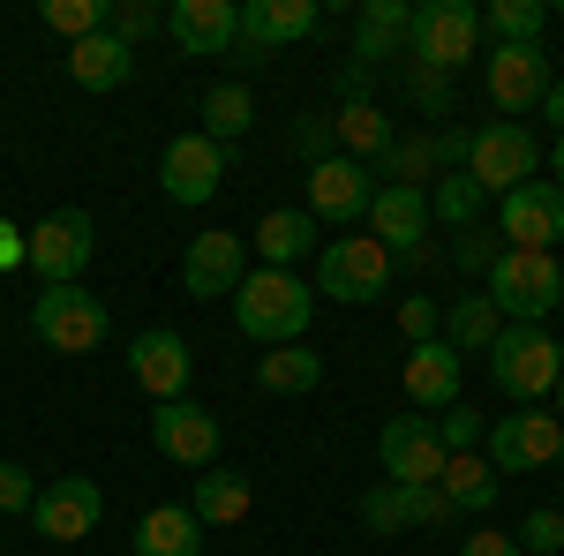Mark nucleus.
Masks as SVG:
<instances>
[{
    "instance_id": "6",
    "label": "nucleus",
    "mask_w": 564,
    "mask_h": 556,
    "mask_svg": "<svg viewBox=\"0 0 564 556\" xmlns=\"http://www.w3.org/2000/svg\"><path fill=\"white\" fill-rule=\"evenodd\" d=\"M106 301L90 286H39L31 294V339L53 346V353H98L106 346Z\"/></svg>"
},
{
    "instance_id": "3",
    "label": "nucleus",
    "mask_w": 564,
    "mask_h": 556,
    "mask_svg": "<svg viewBox=\"0 0 564 556\" xmlns=\"http://www.w3.org/2000/svg\"><path fill=\"white\" fill-rule=\"evenodd\" d=\"M489 301H497V316H512V324H542L550 308H564V263L542 257V249H505V257L489 263Z\"/></svg>"
},
{
    "instance_id": "29",
    "label": "nucleus",
    "mask_w": 564,
    "mask_h": 556,
    "mask_svg": "<svg viewBox=\"0 0 564 556\" xmlns=\"http://www.w3.org/2000/svg\"><path fill=\"white\" fill-rule=\"evenodd\" d=\"M436 489L452 497V512H459V519H467V512H481V519H489V504L505 497V473L489 467V459H475V451H459V459H444Z\"/></svg>"
},
{
    "instance_id": "24",
    "label": "nucleus",
    "mask_w": 564,
    "mask_h": 556,
    "mask_svg": "<svg viewBox=\"0 0 564 556\" xmlns=\"http://www.w3.org/2000/svg\"><path fill=\"white\" fill-rule=\"evenodd\" d=\"M129 76H135V53L113 39V31L68 45V84H76V90H121Z\"/></svg>"
},
{
    "instance_id": "35",
    "label": "nucleus",
    "mask_w": 564,
    "mask_h": 556,
    "mask_svg": "<svg viewBox=\"0 0 564 556\" xmlns=\"http://www.w3.org/2000/svg\"><path fill=\"white\" fill-rule=\"evenodd\" d=\"M481 204H489V196H481V188L467 181V173H444V181L430 188V218H444L452 233H467V226L481 218Z\"/></svg>"
},
{
    "instance_id": "54",
    "label": "nucleus",
    "mask_w": 564,
    "mask_h": 556,
    "mask_svg": "<svg viewBox=\"0 0 564 556\" xmlns=\"http://www.w3.org/2000/svg\"><path fill=\"white\" fill-rule=\"evenodd\" d=\"M557 15H564V8H557Z\"/></svg>"
},
{
    "instance_id": "2",
    "label": "nucleus",
    "mask_w": 564,
    "mask_h": 556,
    "mask_svg": "<svg viewBox=\"0 0 564 556\" xmlns=\"http://www.w3.org/2000/svg\"><path fill=\"white\" fill-rule=\"evenodd\" d=\"M557 361H564V339H550L542 324H505L497 346H489V384L505 399H520V406H550Z\"/></svg>"
},
{
    "instance_id": "38",
    "label": "nucleus",
    "mask_w": 564,
    "mask_h": 556,
    "mask_svg": "<svg viewBox=\"0 0 564 556\" xmlns=\"http://www.w3.org/2000/svg\"><path fill=\"white\" fill-rule=\"evenodd\" d=\"M361 526L369 534H406V489L399 481H377V489H361Z\"/></svg>"
},
{
    "instance_id": "37",
    "label": "nucleus",
    "mask_w": 564,
    "mask_h": 556,
    "mask_svg": "<svg viewBox=\"0 0 564 556\" xmlns=\"http://www.w3.org/2000/svg\"><path fill=\"white\" fill-rule=\"evenodd\" d=\"M106 31L135 53V39H151V31H166V8L159 0H106Z\"/></svg>"
},
{
    "instance_id": "42",
    "label": "nucleus",
    "mask_w": 564,
    "mask_h": 556,
    "mask_svg": "<svg viewBox=\"0 0 564 556\" xmlns=\"http://www.w3.org/2000/svg\"><path fill=\"white\" fill-rule=\"evenodd\" d=\"M505 257V241H489L481 226H467V233H452V263L467 271V279H489V263Z\"/></svg>"
},
{
    "instance_id": "50",
    "label": "nucleus",
    "mask_w": 564,
    "mask_h": 556,
    "mask_svg": "<svg viewBox=\"0 0 564 556\" xmlns=\"http://www.w3.org/2000/svg\"><path fill=\"white\" fill-rule=\"evenodd\" d=\"M15 263H23V233L0 218V271H15Z\"/></svg>"
},
{
    "instance_id": "40",
    "label": "nucleus",
    "mask_w": 564,
    "mask_h": 556,
    "mask_svg": "<svg viewBox=\"0 0 564 556\" xmlns=\"http://www.w3.org/2000/svg\"><path fill=\"white\" fill-rule=\"evenodd\" d=\"M286 143H294V159H302V166H324V159H339V135H332V113H302Z\"/></svg>"
},
{
    "instance_id": "34",
    "label": "nucleus",
    "mask_w": 564,
    "mask_h": 556,
    "mask_svg": "<svg viewBox=\"0 0 564 556\" xmlns=\"http://www.w3.org/2000/svg\"><path fill=\"white\" fill-rule=\"evenodd\" d=\"M542 15H550L542 0H489L481 8V31L497 45H542Z\"/></svg>"
},
{
    "instance_id": "15",
    "label": "nucleus",
    "mask_w": 564,
    "mask_h": 556,
    "mask_svg": "<svg viewBox=\"0 0 564 556\" xmlns=\"http://www.w3.org/2000/svg\"><path fill=\"white\" fill-rule=\"evenodd\" d=\"M218 181H226V151H218L204 129L166 143V159H159V188H166V204L196 211V204H212V196H218Z\"/></svg>"
},
{
    "instance_id": "47",
    "label": "nucleus",
    "mask_w": 564,
    "mask_h": 556,
    "mask_svg": "<svg viewBox=\"0 0 564 556\" xmlns=\"http://www.w3.org/2000/svg\"><path fill=\"white\" fill-rule=\"evenodd\" d=\"M31 497H39V481L15 467V459H0V512H31Z\"/></svg>"
},
{
    "instance_id": "22",
    "label": "nucleus",
    "mask_w": 564,
    "mask_h": 556,
    "mask_svg": "<svg viewBox=\"0 0 564 556\" xmlns=\"http://www.w3.org/2000/svg\"><path fill=\"white\" fill-rule=\"evenodd\" d=\"M399 384L414 406H459V353L444 339H422L406 353V369H399Z\"/></svg>"
},
{
    "instance_id": "13",
    "label": "nucleus",
    "mask_w": 564,
    "mask_h": 556,
    "mask_svg": "<svg viewBox=\"0 0 564 556\" xmlns=\"http://www.w3.org/2000/svg\"><path fill=\"white\" fill-rule=\"evenodd\" d=\"M98 519H106V489H98L90 473L39 481V497H31V526H39V542H84V534H98Z\"/></svg>"
},
{
    "instance_id": "43",
    "label": "nucleus",
    "mask_w": 564,
    "mask_h": 556,
    "mask_svg": "<svg viewBox=\"0 0 564 556\" xmlns=\"http://www.w3.org/2000/svg\"><path fill=\"white\" fill-rule=\"evenodd\" d=\"M399 489H406V481H399ZM452 497H444V489H436V481H414V489H406V526H452Z\"/></svg>"
},
{
    "instance_id": "8",
    "label": "nucleus",
    "mask_w": 564,
    "mask_h": 556,
    "mask_svg": "<svg viewBox=\"0 0 564 556\" xmlns=\"http://www.w3.org/2000/svg\"><path fill=\"white\" fill-rule=\"evenodd\" d=\"M90 249H98V226H90V211H76V204L39 218V226L23 233V263L39 271V286H84Z\"/></svg>"
},
{
    "instance_id": "45",
    "label": "nucleus",
    "mask_w": 564,
    "mask_h": 556,
    "mask_svg": "<svg viewBox=\"0 0 564 556\" xmlns=\"http://www.w3.org/2000/svg\"><path fill=\"white\" fill-rule=\"evenodd\" d=\"M467 143H475V129H430L436 181H444V173H467Z\"/></svg>"
},
{
    "instance_id": "51",
    "label": "nucleus",
    "mask_w": 564,
    "mask_h": 556,
    "mask_svg": "<svg viewBox=\"0 0 564 556\" xmlns=\"http://www.w3.org/2000/svg\"><path fill=\"white\" fill-rule=\"evenodd\" d=\"M542 121H557V135H564V84H550V98H542Z\"/></svg>"
},
{
    "instance_id": "19",
    "label": "nucleus",
    "mask_w": 564,
    "mask_h": 556,
    "mask_svg": "<svg viewBox=\"0 0 564 556\" xmlns=\"http://www.w3.org/2000/svg\"><path fill=\"white\" fill-rule=\"evenodd\" d=\"M218 436H226L218 414L196 406V399H166V406L151 414V444H159V459H174V467H212Z\"/></svg>"
},
{
    "instance_id": "33",
    "label": "nucleus",
    "mask_w": 564,
    "mask_h": 556,
    "mask_svg": "<svg viewBox=\"0 0 564 556\" xmlns=\"http://www.w3.org/2000/svg\"><path fill=\"white\" fill-rule=\"evenodd\" d=\"M369 173H377V181H391V188H430V181H436L430 135H391V151H384Z\"/></svg>"
},
{
    "instance_id": "7",
    "label": "nucleus",
    "mask_w": 564,
    "mask_h": 556,
    "mask_svg": "<svg viewBox=\"0 0 564 556\" xmlns=\"http://www.w3.org/2000/svg\"><path fill=\"white\" fill-rule=\"evenodd\" d=\"M550 84H557V68H550V53H542V45H489V53H481V98H489L505 121L542 113Z\"/></svg>"
},
{
    "instance_id": "1",
    "label": "nucleus",
    "mask_w": 564,
    "mask_h": 556,
    "mask_svg": "<svg viewBox=\"0 0 564 556\" xmlns=\"http://www.w3.org/2000/svg\"><path fill=\"white\" fill-rule=\"evenodd\" d=\"M308 316H316V294L294 271H249L241 294H234V324H241V339H257V346H302Z\"/></svg>"
},
{
    "instance_id": "9",
    "label": "nucleus",
    "mask_w": 564,
    "mask_h": 556,
    "mask_svg": "<svg viewBox=\"0 0 564 556\" xmlns=\"http://www.w3.org/2000/svg\"><path fill=\"white\" fill-rule=\"evenodd\" d=\"M534 173H542V143H534L520 121L475 129V143H467V181H475L481 196H512V188L534 181Z\"/></svg>"
},
{
    "instance_id": "20",
    "label": "nucleus",
    "mask_w": 564,
    "mask_h": 556,
    "mask_svg": "<svg viewBox=\"0 0 564 556\" xmlns=\"http://www.w3.org/2000/svg\"><path fill=\"white\" fill-rule=\"evenodd\" d=\"M369 196H377V173L354 166V159L308 166V218L316 226H361L369 218Z\"/></svg>"
},
{
    "instance_id": "18",
    "label": "nucleus",
    "mask_w": 564,
    "mask_h": 556,
    "mask_svg": "<svg viewBox=\"0 0 564 556\" xmlns=\"http://www.w3.org/2000/svg\"><path fill=\"white\" fill-rule=\"evenodd\" d=\"M166 39L188 53V61H226L241 45V8L234 0H174L166 8Z\"/></svg>"
},
{
    "instance_id": "26",
    "label": "nucleus",
    "mask_w": 564,
    "mask_h": 556,
    "mask_svg": "<svg viewBox=\"0 0 564 556\" xmlns=\"http://www.w3.org/2000/svg\"><path fill=\"white\" fill-rule=\"evenodd\" d=\"M135 556H204V526L188 504H151L135 519Z\"/></svg>"
},
{
    "instance_id": "36",
    "label": "nucleus",
    "mask_w": 564,
    "mask_h": 556,
    "mask_svg": "<svg viewBox=\"0 0 564 556\" xmlns=\"http://www.w3.org/2000/svg\"><path fill=\"white\" fill-rule=\"evenodd\" d=\"M39 23L53 31V39L84 45V39H98V31H106V0H45Z\"/></svg>"
},
{
    "instance_id": "11",
    "label": "nucleus",
    "mask_w": 564,
    "mask_h": 556,
    "mask_svg": "<svg viewBox=\"0 0 564 556\" xmlns=\"http://www.w3.org/2000/svg\"><path fill=\"white\" fill-rule=\"evenodd\" d=\"M391 286V257L369 241V233H347V241H324L316 249V294L324 301H377Z\"/></svg>"
},
{
    "instance_id": "46",
    "label": "nucleus",
    "mask_w": 564,
    "mask_h": 556,
    "mask_svg": "<svg viewBox=\"0 0 564 556\" xmlns=\"http://www.w3.org/2000/svg\"><path fill=\"white\" fill-rule=\"evenodd\" d=\"M436 324H444V301H430V294H414V301H399V331L422 346V339H436Z\"/></svg>"
},
{
    "instance_id": "32",
    "label": "nucleus",
    "mask_w": 564,
    "mask_h": 556,
    "mask_svg": "<svg viewBox=\"0 0 564 556\" xmlns=\"http://www.w3.org/2000/svg\"><path fill=\"white\" fill-rule=\"evenodd\" d=\"M249 129H257V98H249V84H212L204 90V135H212L218 151H234Z\"/></svg>"
},
{
    "instance_id": "17",
    "label": "nucleus",
    "mask_w": 564,
    "mask_h": 556,
    "mask_svg": "<svg viewBox=\"0 0 564 556\" xmlns=\"http://www.w3.org/2000/svg\"><path fill=\"white\" fill-rule=\"evenodd\" d=\"M129 377L159 406L166 399H188V377H196V353H188V339L181 331H166V324H151V331H135L129 339Z\"/></svg>"
},
{
    "instance_id": "23",
    "label": "nucleus",
    "mask_w": 564,
    "mask_h": 556,
    "mask_svg": "<svg viewBox=\"0 0 564 556\" xmlns=\"http://www.w3.org/2000/svg\"><path fill=\"white\" fill-rule=\"evenodd\" d=\"M406 31H414V8L406 0H361V23H354V61L377 68L391 53H406Z\"/></svg>"
},
{
    "instance_id": "28",
    "label": "nucleus",
    "mask_w": 564,
    "mask_h": 556,
    "mask_svg": "<svg viewBox=\"0 0 564 556\" xmlns=\"http://www.w3.org/2000/svg\"><path fill=\"white\" fill-rule=\"evenodd\" d=\"M249 504H257V489H249L234 467H204V481L188 489L196 526H241V519H249Z\"/></svg>"
},
{
    "instance_id": "41",
    "label": "nucleus",
    "mask_w": 564,
    "mask_h": 556,
    "mask_svg": "<svg viewBox=\"0 0 564 556\" xmlns=\"http://www.w3.org/2000/svg\"><path fill=\"white\" fill-rule=\"evenodd\" d=\"M406 98H414L430 121H444V113H452V76H436V68L414 61V68H406Z\"/></svg>"
},
{
    "instance_id": "53",
    "label": "nucleus",
    "mask_w": 564,
    "mask_h": 556,
    "mask_svg": "<svg viewBox=\"0 0 564 556\" xmlns=\"http://www.w3.org/2000/svg\"><path fill=\"white\" fill-rule=\"evenodd\" d=\"M550 181L564 188V135H557V151H550Z\"/></svg>"
},
{
    "instance_id": "27",
    "label": "nucleus",
    "mask_w": 564,
    "mask_h": 556,
    "mask_svg": "<svg viewBox=\"0 0 564 556\" xmlns=\"http://www.w3.org/2000/svg\"><path fill=\"white\" fill-rule=\"evenodd\" d=\"M497 331H505V316H497V301H489V294L444 301V324H436V339L452 346V353H489V346H497Z\"/></svg>"
},
{
    "instance_id": "21",
    "label": "nucleus",
    "mask_w": 564,
    "mask_h": 556,
    "mask_svg": "<svg viewBox=\"0 0 564 556\" xmlns=\"http://www.w3.org/2000/svg\"><path fill=\"white\" fill-rule=\"evenodd\" d=\"M377 459H384V481H436L444 473V444H436V422H422V414H399V422H384V436H377Z\"/></svg>"
},
{
    "instance_id": "14",
    "label": "nucleus",
    "mask_w": 564,
    "mask_h": 556,
    "mask_svg": "<svg viewBox=\"0 0 564 556\" xmlns=\"http://www.w3.org/2000/svg\"><path fill=\"white\" fill-rule=\"evenodd\" d=\"M249 279V241L241 233H196L181 249V294L196 301H234Z\"/></svg>"
},
{
    "instance_id": "30",
    "label": "nucleus",
    "mask_w": 564,
    "mask_h": 556,
    "mask_svg": "<svg viewBox=\"0 0 564 556\" xmlns=\"http://www.w3.org/2000/svg\"><path fill=\"white\" fill-rule=\"evenodd\" d=\"M332 135H339V159H354V166H377V159L391 151V121L369 106V98L339 106V113H332Z\"/></svg>"
},
{
    "instance_id": "25",
    "label": "nucleus",
    "mask_w": 564,
    "mask_h": 556,
    "mask_svg": "<svg viewBox=\"0 0 564 556\" xmlns=\"http://www.w3.org/2000/svg\"><path fill=\"white\" fill-rule=\"evenodd\" d=\"M249 249L263 257V271H286L294 257H308V249H316V218L294 211V204H279V211H263V218H257Z\"/></svg>"
},
{
    "instance_id": "10",
    "label": "nucleus",
    "mask_w": 564,
    "mask_h": 556,
    "mask_svg": "<svg viewBox=\"0 0 564 556\" xmlns=\"http://www.w3.org/2000/svg\"><path fill=\"white\" fill-rule=\"evenodd\" d=\"M497 241L505 249H542V257H557L564 241V188L557 181H520L512 196H497Z\"/></svg>"
},
{
    "instance_id": "5",
    "label": "nucleus",
    "mask_w": 564,
    "mask_h": 556,
    "mask_svg": "<svg viewBox=\"0 0 564 556\" xmlns=\"http://www.w3.org/2000/svg\"><path fill=\"white\" fill-rule=\"evenodd\" d=\"M369 241L384 249L391 263H406V271H430L436 249H430V188H391V181H377V196H369Z\"/></svg>"
},
{
    "instance_id": "16",
    "label": "nucleus",
    "mask_w": 564,
    "mask_h": 556,
    "mask_svg": "<svg viewBox=\"0 0 564 556\" xmlns=\"http://www.w3.org/2000/svg\"><path fill=\"white\" fill-rule=\"evenodd\" d=\"M316 23H324L316 0H249V8H241V45H234V53H241V68H263L279 45L308 39Z\"/></svg>"
},
{
    "instance_id": "39",
    "label": "nucleus",
    "mask_w": 564,
    "mask_h": 556,
    "mask_svg": "<svg viewBox=\"0 0 564 556\" xmlns=\"http://www.w3.org/2000/svg\"><path fill=\"white\" fill-rule=\"evenodd\" d=\"M512 542H520V556H557L564 549V512H557V504H534V512L520 519Z\"/></svg>"
},
{
    "instance_id": "52",
    "label": "nucleus",
    "mask_w": 564,
    "mask_h": 556,
    "mask_svg": "<svg viewBox=\"0 0 564 556\" xmlns=\"http://www.w3.org/2000/svg\"><path fill=\"white\" fill-rule=\"evenodd\" d=\"M550 414L564 422V361H557V391H550Z\"/></svg>"
},
{
    "instance_id": "48",
    "label": "nucleus",
    "mask_w": 564,
    "mask_h": 556,
    "mask_svg": "<svg viewBox=\"0 0 564 556\" xmlns=\"http://www.w3.org/2000/svg\"><path fill=\"white\" fill-rule=\"evenodd\" d=\"M459 556H520V542H512V534H497V526H475V534L459 542Z\"/></svg>"
},
{
    "instance_id": "49",
    "label": "nucleus",
    "mask_w": 564,
    "mask_h": 556,
    "mask_svg": "<svg viewBox=\"0 0 564 556\" xmlns=\"http://www.w3.org/2000/svg\"><path fill=\"white\" fill-rule=\"evenodd\" d=\"M369 84H377V68H361V61H354L347 76H339V90H347V106H354V98H369Z\"/></svg>"
},
{
    "instance_id": "4",
    "label": "nucleus",
    "mask_w": 564,
    "mask_h": 556,
    "mask_svg": "<svg viewBox=\"0 0 564 556\" xmlns=\"http://www.w3.org/2000/svg\"><path fill=\"white\" fill-rule=\"evenodd\" d=\"M481 53V8L475 0H422L414 31H406V61H422L436 76H459Z\"/></svg>"
},
{
    "instance_id": "44",
    "label": "nucleus",
    "mask_w": 564,
    "mask_h": 556,
    "mask_svg": "<svg viewBox=\"0 0 564 556\" xmlns=\"http://www.w3.org/2000/svg\"><path fill=\"white\" fill-rule=\"evenodd\" d=\"M436 444H444L452 459H459V451H475V444H481V414H475V406H444V422H436Z\"/></svg>"
},
{
    "instance_id": "31",
    "label": "nucleus",
    "mask_w": 564,
    "mask_h": 556,
    "mask_svg": "<svg viewBox=\"0 0 564 556\" xmlns=\"http://www.w3.org/2000/svg\"><path fill=\"white\" fill-rule=\"evenodd\" d=\"M257 384L279 391V399H302V391L324 384V353H316L308 339H302V346H271V353L257 361Z\"/></svg>"
},
{
    "instance_id": "12",
    "label": "nucleus",
    "mask_w": 564,
    "mask_h": 556,
    "mask_svg": "<svg viewBox=\"0 0 564 556\" xmlns=\"http://www.w3.org/2000/svg\"><path fill=\"white\" fill-rule=\"evenodd\" d=\"M564 451V422L550 406H520L505 422H489V467L497 473H542Z\"/></svg>"
}]
</instances>
